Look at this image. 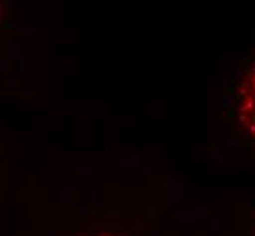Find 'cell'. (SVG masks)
<instances>
[{
    "mask_svg": "<svg viewBox=\"0 0 255 236\" xmlns=\"http://www.w3.org/2000/svg\"><path fill=\"white\" fill-rule=\"evenodd\" d=\"M237 116L245 131L255 138V62L241 80L237 91Z\"/></svg>",
    "mask_w": 255,
    "mask_h": 236,
    "instance_id": "6da1fadb",
    "label": "cell"
},
{
    "mask_svg": "<svg viewBox=\"0 0 255 236\" xmlns=\"http://www.w3.org/2000/svg\"><path fill=\"white\" fill-rule=\"evenodd\" d=\"M93 236H110V235H93Z\"/></svg>",
    "mask_w": 255,
    "mask_h": 236,
    "instance_id": "7a4b0ae2",
    "label": "cell"
},
{
    "mask_svg": "<svg viewBox=\"0 0 255 236\" xmlns=\"http://www.w3.org/2000/svg\"><path fill=\"white\" fill-rule=\"evenodd\" d=\"M0 15H2V5H0Z\"/></svg>",
    "mask_w": 255,
    "mask_h": 236,
    "instance_id": "3957f363",
    "label": "cell"
}]
</instances>
